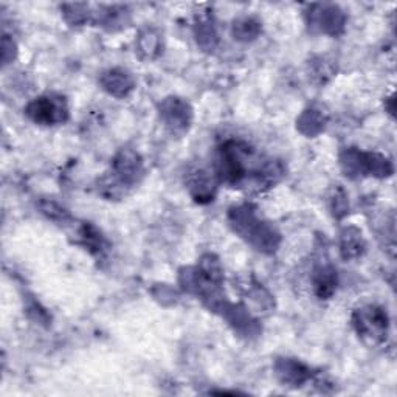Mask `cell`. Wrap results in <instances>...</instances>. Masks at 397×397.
<instances>
[{
	"label": "cell",
	"instance_id": "cell-1",
	"mask_svg": "<svg viewBox=\"0 0 397 397\" xmlns=\"http://www.w3.org/2000/svg\"><path fill=\"white\" fill-rule=\"evenodd\" d=\"M354 326L364 342L377 344L387 338L389 320L382 308L369 304L354 312Z\"/></svg>",
	"mask_w": 397,
	"mask_h": 397
},
{
	"label": "cell",
	"instance_id": "cell-2",
	"mask_svg": "<svg viewBox=\"0 0 397 397\" xmlns=\"http://www.w3.org/2000/svg\"><path fill=\"white\" fill-rule=\"evenodd\" d=\"M27 115L35 123H39V125L51 126L66 121L69 116V109L62 98H56L53 95H45L39 96V98L28 104Z\"/></svg>",
	"mask_w": 397,
	"mask_h": 397
},
{
	"label": "cell",
	"instance_id": "cell-3",
	"mask_svg": "<svg viewBox=\"0 0 397 397\" xmlns=\"http://www.w3.org/2000/svg\"><path fill=\"white\" fill-rule=\"evenodd\" d=\"M115 171L116 177L125 186V184L136 180V175L141 173V161L134 152H121L115 160Z\"/></svg>",
	"mask_w": 397,
	"mask_h": 397
},
{
	"label": "cell",
	"instance_id": "cell-4",
	"mask_svg": "<svg viewBox=\"0 0 397 397\" xmlns=\"http://www.w3.org/2000/svg\"><path fill=\"white\" fill-rule=\"evenodd\" d=\"M188 185H190V190L193 193V196L196 197V200H213L214 194V182L213 177L208 175L204 169H196L193 171L190 179H188Z\"/></svg>",
	"mask_w": 397,
	"mask_h": 397
},
{
	"label": "cell",
	"instance_id": "cell-5",
	"mask_svg": "<svg viewBox=\"0 0 397 397\" xmlns=\"http://www.w3.org/2000/svg\"><path fill=\"white\" fill-rule=\"evenodd\" d=\"M101 82L104 89L115 96H125L134 87L131 76L121 70H110L109 73L103 76Z\"/></svg>",
	"mask_w": 397,
	"mask_h": 397
},
{
	"label": "cell",
	"instance_id": "cell-6",
	"mask_svg": "<svg viewBox=\"0 0 397 397\" xmlns=\"http://www.w3.org/2000/svg\"><path fill=\"white\" fill-rule=\"evenodd\" d=\"M188 115L190 112H186V106L180 101H166L165 109H164V116L166 118V125L171 126L174 131L177 129H185L188 126Z\"/></svg>",
	"mask_w": 397,
	"mask_h": 397
},
{
	"label": "cell",
	"instance_id": "cell-7",
	"mask_svg": "<svg viewBox=\"0 0 397 397\" xmlns=\"http://www.w3.org/2000/svg\"><path fill=\"white\" fill-rule=\"evenodd\" d=\"M364 250V244L362 234L355 229L344 230L342 234V255L344 259H354L362 256Z\"/></svg>",
	"mask_w": 397,
	"mask_h": 397
},
{
	"label": "cell",
	"instance_id": "cell-8",
	"mask_svg": "<svg viewBox=\"0 0 397 397\" xmlns=\"http://www.w3.org/2000/svg\"><path fill=\"white\" fill-rule=\"evenodd\" d=\"M314 285L317 295L321 299H328L335 292L337 288V279L335 272L329 269V267H323V269L315 272Z\"/></svg>",
	"mask_w": 397,
	"mask_h": 397
},
{
	"label": "cell",
	"instance_id": "cell-9",
	"mask_svg": "<svg viewBox=\"0 0 397 397\" xmlns=\"http://www.w3.org/2000/svg\"><path fill=\"white\" fill-rule=\"evenodd\" d=\"M283 376L284 382H292V383H303L309 377V369L304 368L301 363L294 362V360H285L283 362V368L278 369Z\"/></svg>",
	"mask_w": 397,
	"mask_h": 397
},
{
	"label": "cell",
	"instance_id": "cell-10",
	"mask_svg": "<svg viewBox=\"0 0 397 397\" xmlns=\"http://www.w3.org/2000/svg\"><path fill=\"white\" fill-rule=\"evenodd\" d=\"M258 24H255L252 19H244L242 22L234 24V36L238 39H252L258 35Z\"/></svg>",
	"mask_w": 397,
	"mask_h": 397
}]
</instances>
